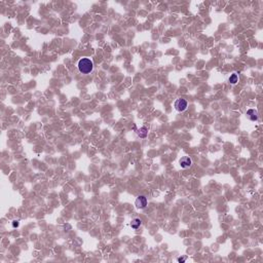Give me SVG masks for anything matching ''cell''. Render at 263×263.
<instances>
[{"mask_svg": "<svg viewBox=\"0 0 263 263\" xmlns=\"http://www.w3.org/2000/svg\"><path fill=\"white\" fill-rule=\"evenodd\" d=\"M135 206L137 209H144L147 206V198L144 195H139L135 200Z\"/></svg>", "mask_w": 263, "mask_h": 263, "instance_id": "3", "label": "cell"}, {"mask_svg": "<svg viewBox=\"0 0 263 263\" xmlns=\"http://www.w3.org/2000/svg\"><path fill=\"white\" fill-rule=\"evenodd\" d=\"M77 67L79 72H81L82 74H88L94 69V63L88 58H82L78 61Z\"/></svg>", "mask_w": 263, "mask_h": 263, "instance_id": "1", "label": "cell"}, {"mask_svg": "<svg viewBox=\"0 0 263 263\" xmlns=\"http://www.w3.org/2000/svg\"><path fill=\"white\" fill-rule=\"evenodd\" d=\"M237 81H239V76H237V74L232 73L230 75V77H229V82H230L231 84H235Z\"/></svg>", "mask_w": 263, "mask_h": 263, "instance_id": "8", "label": "cell"}, {"mask_svg": "<svg viewBox=\"0 0 263 263\" xmlns=\"http://www.w3.org/2000/svg\"><path fill=\"white\" fill-rule=\"evenodd\" d=\"M179 163H180V165H181V167H183V169H187V167H191L192 160H191V158H190V157L184 156V157H182V158L180 159Z\"/></svg>", "mask_w": 263, "mask_h": 263, "instance_id": "4", "label": "cell"}, {"mask_svg": "<svg viewBox=\"0 0 263 263\" xmlns=\"http://www.w3.org/2000/svg\"><path fill=\"white\" fill-rule=\"evenodd\" d=\"M141 225H142V221H141L139 218L133 219L132 222H131V227L133 229H135V230H137L138 228H140Z\"/></svg>", "mask_w": 263, "mask_h": 263, "instance_id": "6", "label": "cell"}, {"mask_svg": "<svg viewBox=\"0 0 263 263\" xmlns=\"http://www.w3.org/2000/svg\"><path fill=\"white\" fill-rule=\"evenodd\" d=\"M12 227L14 228H16V227H19V221H12Z\"/></svg>", "mask_w": 263, "mask_h": 263, "instance_id": "9", "label": "cell"}, {"mask_svg": "<svg viewBox=\"0 0 263 263\" xmlns=\"http://www.w3.org/2000/svg\"><path fill=\"white\" fill-rule=\"evenodd\" d=\"M247 116L251 121H256L258 119V112L255 109H249L247 111Z\"/></svg>", "mask_w": 263, "mask_h": 263, "instance_id": "5", "label": "cell"}, {"mask_svg": "<svg viewBox=\"0 0 263 263\" xmlns=\"http://www.w3.org/2000/svg\"><path fill=\"white\" fill-rule=\"evenodd\" d=\"M137 134H138V136L140 137V138H146L147 134H148V130H147V128L143 127V128H141L140 130L137 131Z\"/></svg>", "mask_w": 263, "mask_h": 263, "instance_id": "7", "label": "cell"}, {"mask_svg": "<svg viewBox=\"0 0 263 263\" xmlns=\"http://www.w3.org/2000/svg\"><path fill=\"white\" fill-rule=\"evenodd\" d=\"M187 101L184 100V99H178L175 102V108L176 110L180 111V112H183L187 109Z\"/></svg>", "mask_w": 263, "mask_h": 263, "instance_id": "2", "label": "cell"}, {"mask_svg": "<svg viewBox=\"0 0 263 263\" xmlns=\"http://www.w3.org/2000/svg\"><path fill=\"white\" fill-rule=\"evenodd\" d=\"M186 260V257H179L178 258V261L179 262H184Z\"/></svg>", "mask_w": 263, "mask_h": 263, "instance_id": "10", "label": "cell"}]
</instances>
